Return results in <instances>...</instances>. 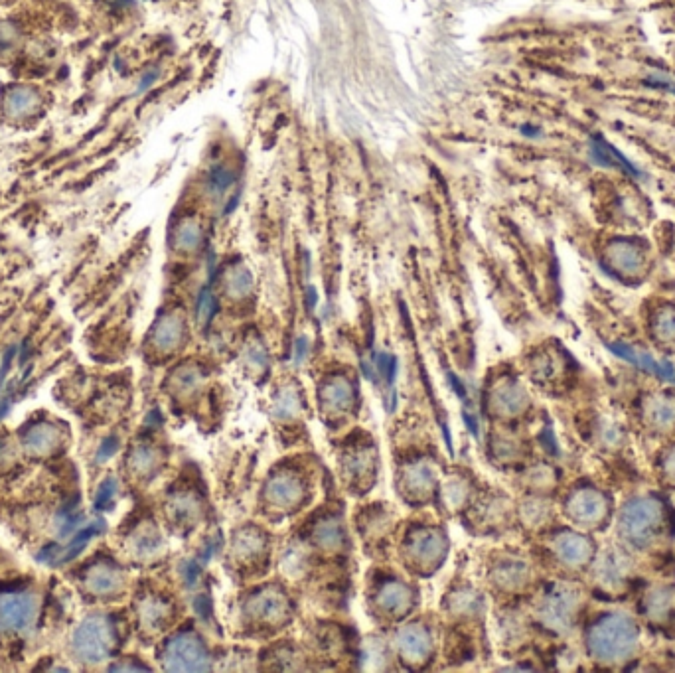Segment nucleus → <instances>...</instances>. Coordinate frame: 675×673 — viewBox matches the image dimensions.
<instances>
[{"label": "nucleus", "instance_id": "obj_1", "mask_svg": "<svg viewBox=\"0 0 675 673\" xmlns=\"http://www.w3.org/2000/svg\"><path fill=\"white\" fill-rule=\"evenodd\" d=\"M640 648V628L628 614H604L587 632V650L600 664H624Z\"/></svg>", "mask_w": 675, "mask_h": 673}, {"label": "nucleus", "instance_id": "obj_2", "mask_svg": "<svg viewBox=\"0 0 675 673\" xmlns=\"http://www.w3.org/2000/svg\"><path fill=\"white\" fill-rule=\"evenodd\" d=\"M668 524L666 508L660 500L638 496L622 508L618 535L632 549H650L664 539Z\"/></svg>", "mask_w": 675, "mask_h": 673}, {"label": "nucleus", "instance_id": "obj_3", "mask_svg": "<svg viewBox=\"0 0 675 673\" xmlns=\"http://www.w3.org/2000/svg\"><path fill=\"white\" fill-rule=\"evenodd\" d=\"M113 634L107 620L99 616H89L83 620L72 638L74 656L83 664H99L111 652Z\"/></svg>", "mask_w": 675, "mask_h": 673}, {"label": "nucleus", "instance_id": "obj_4", "mask_svg": "<svg viewBox=\"0 0 675 673\" xmlns=\"http://www.w3.org/2000/svg\"><path fill=\"white\" fill-rule=\"evenodd\" d=\"M567 516L585 529H600L610 518V502L604 492L593 486H585L575 490L567 504Z\"/></svg>", "mask_w": 675, "mask_h": 673}, {"label": "nucleus", "instance_id": "obj_5", "mask_svg": "<svg viewBox=\"0 0 675 673\" xmlns=\"http://www.w3.org/2000/svg\"><path fill=\"white\" fill-rule=\"evenodd\" d=\"M38 616V602L26 593L0 595V628L12 632H28Z\"/></svg>", "mask_w": 675, "mask_h": 673}, {"label": "nucleus", "instance_id": "obj_6", "mask_svg": "<svg viewBox=\"0 0 675 673\" xmlns=\"http://www.w3.org/2000/svg\"><path fill=\"white\" fill-rule=\"evenodd\" d=\"M581 608V595L575 589H555L551 591L541 608L543 620L555 630H569Z\"/></svg>", "mask_w": 675, "mask_h": 673}, {"label": "nucleus", "instance_id": "obj_7", "mask_svg": "<svg viewBox=\"0 0 675 673\" xmlns=\"http://www.w3.org/2000/svg\"><path fill=\"white\" fill-rule=\"evenodd\" d=\"M632 573V563L624 555V551L608 549L597 559L595 567V583L602 591L616 593L626 587Z\"/></svg>", "mask_w": 675, "mask_h": 673}, {"label": "nucleus", "instance_id": "obj_8", "mask_svg": "<svg viewBox=\"0 0 675 673\" xmlns=\"http://www.w3.org/2000/svg\"><path fill=\"white\" fill-rule=\"evenodd\" d=\"M557 559L571 569L587 567L595 561V543L581 533H561L553 543Z\"/></svg>", "mask_w": 675, "mask_h": 673}, {"label": "nucleus", "instance_id": "obj_9", "mask_svg": "<svg viewBox=\"0 0 675 673\" xmlns=\"http://www.w3.org/2000/svg\"><path fill=\"white\" fill-rule=\"evenodd\" d=\"M644 425L658 435H668L675 431V397L670 393H658L644 399L642 405Z\"/></svg>", "mask_w": 675, "mask_h": 673}, {"label": "nucleus", "instance_id": "obj_10", "mask_svg": "<svg viewBox=\"0 0 675 673\" xmlns=\"http://www.w3.org/2000/svg\"><path fill=\"white\" fill-rule=\"evenodd\" d=\"M610 263L622 275H638L646 263L644 251L628 241H620L610 247Z\"/></svg>", "mask_w": 675, "mask_h": 673}, {"label": "nucleus", "instance_id": "obj_11", "mask_svg": "<svg viewBox=\"0 0 675 673\" xmlns=\"http://www.w3.org/2000/svg\"><path fill=\"white\" fill-rule=\"evenodd\" d=\"M60 441H62L60 429L50 425V423L34 425L32 429H28V433L24 437L26 449L34 452V454H48V452L58 449Z\"/></svg>", "mask_w": 675, "mask_h": 673}, {"label": "nucleus", "instance_id": "obj_12", "mask_svg": "<svg viewBox=\"0 0 675 673\" xmlns=\"http://www.w3.org/2000/svg\"><path fill=\"white\" fill-rule=\"evenodd\" d=\"M202 660H204L202 648L190 638H178L168 648V662L174 664V668L194 670V668H200L198 664H202Z\"/></svg>", "mask_w": 675, "mask_h": 673}, {"label": "nucleus", "instance_id": "obj_13", "mask_svg": "<svg viewBox=\"0 0 675 673\" xmlns=\"http://www.w3.org/2000/svg\"><path fill=\"white\" fill-rule=\"evenodd\" d=\"M119 583V573L107 565L93 567L85 577V585L95 595H111L119 589Z\"/></svg>", "mask_w": 675, "mask_h": 673}, {"label": "nucleus", "instance_id": "obj_14", "mask_svg": "<svg viewBox=\"0 0 675 673\" xmlns=\"http://www.w3.org/2000/svg\"><path fill=\"white\" fill-rule=\"evenodd\" d=\"M644 610L648 612L652 620L672 618V612H675V589L664 587V589L652 591L644 602Z\"/></svg>", "mask_w": 675, "mask_h": 673}, {"label": "nucleus", "instance_id": "obj_15", "mask_svg": "<svg viewBox=\"0 0 675 673\" xmlns=\"http://www.w3.org/2000/svg\"><path fill=\"white\" fill-rule=\"evenodd\" d=\"M612 350H614L618 356L630 360L632 364H636L638 368H642V370H646V372H650V374H658L662 375V377H672V368L658 364V362H656L652 356H648L646 352H638V350H634V348H630V346H622V344H614Z\"/></svg>", "mask_w": 675, "mask_h": 673}, {"label": "nucleus", "instance_id": "obj_16", "mask_svg": "<svg viewBox=\"0 0 675 673\" xmlns=\"http://www.w3.org/2000/svg\"><path fill=\"white\" fill-rule=\"evenodd\" d=\"M206 184H208V192L214 194L216 198H220V196H224L227 190H231L237 184V174L224 164H216V166L210 168Z\"/></svg>", "mask_w": 675, "mask_h": 673}, {"label": "nucleus", "instance_id": "obj_17", "mask_svg": "<svg viewBox=\"0 0 675 673\" xmlns=\"http://www.w3.org/2000/svg\"><path fill=\"white\" fill-rule=\"evenodd\" d=\"M180 338V324L176 318H164L156 332H154V342L160 346V348H172Z\"/></svg>", "mask_w": 675, "mask_h": 673}, {"label": "nucleus", "instance_id": "obj_18", "mask_svg": "<svg viewBox=\"0 0 675 673\" xmlns=\"http://www.w3.org/2000/svg\"><path fill=\"white\" fill-rule=\"evenodd\" d=\"M654 330L662 342L675 344V308H664L658 314Z\"/></svg>", "mask_w": 675, "mask_h": 673}, {"label": "nucleus", "instance_id": "obj_19", "mask_svg": "<svg viewBox=\"0 0 675 673\" xmlns=\"http://www.w3.org/2000/svg\"><path fill=\"white\" fill-rule=\"evenodd\" d=\"M216 310H218V300L214 297V293H212L208 287L202 289V293H200V297H198V302H196V316H198V320H200L204 326H208V324L212 322Z\"/></svg>", "mask_w": 675, "mask_h": 673}, {"label": "nucleus", "instance_id": "obj_20", "mask_svg": "<svg viewBox=\"0 0 675 673\" xmlns=\"http://www.w3.org/2000/svg\"><path fill=\"white\" fill-rule=\"evenodd\" d=\"M117 492V482L113 478H107L99 490H97V496H95V510H107L111 508L113 504V496Z\"/></svg>", "mask_w": 675, "mask_h": 673}, {"label": "nucleus", "instance_id": "obj_21", "mask_svg": "<svg viewBox=\"0 0 675 673\" xmlns=\"http://www.w3.org/2000/svg\"><path fill=\"white\" fill-rule=\"evenodd\" d=\"M200 239H202V231H200L198 224H194V222H186L178 231V241L184 249L196 247L200 243Z\"/></svg>", "mask_w": 675, "mask_h": 673}, {"label": "nucleus", "instance_id": "obj_22", "mask_svg": "<svg viewBox=\"0 0 675 673\" xmlns=\"http://www.w3.org/2000/svg\"><path fill=\"white\" fill-rule=\"evenodd\" d=\"M375 366H377V372L385 377V381L393 385L395 375H397V358L391 354H379L375 358Z\"/></svg>", "mask_w": 675, "mask_h": 673}, {"label": "nucleus", "instance_id": "obj_23", "mask_svg": "<svg viewBox=\"0 0 675 673\" xmlns=\"http://www.w3.org/2000/svg\"><path fill=\"white\" fill-rule=\"evenodd\" d=\"M249 287H251V275L247 271H243V269L233 271L231 281H229V289L233 293H237V295H243V293L249 291Z\"/></svg>", "mask_w": 675, "mask_h": 673}, {"label": "nucleus", "instance_id": "obj_24", "mask_svg": "<svg viewBox=\"0 0 675 673\" xmlns=\"http://www.w3.org/2000/svg\"><path fill=\"white\" fill-rule=\"evenodd\" d=\"M660 468H662L664 478H666L670 484H674L675 486V447L664 452L662 462H660Z\"/></svg>", "mask_w": 675, "mask_h": 673}, {"label": "nucleus", "instance_id": "obj_25", "mask_svg": "<svg viewBox=\"0 0 675 673\" xmlns=\"http://www.w3.org/2000/svg\"><path fill=\"white\" fill-rule=\"evenodd\" d=\"M117 449H119V441L115 439V437H111V439H107L105 443H103V447L99 449V460H107L109 456H113L115 452H117Z\"/></svg>", "mask_w": 675, "mask_h": 673}, {"label": "nucleus", "instance_id": "obj_26", "mask_svg": "<svg viewBox=\"0 0 675 673\" xmlns=\"http://www.w3.org/2000/svg\"><path fill=\"white\" fill-rule=\"evenodd\" d=\"M239 202H241V190H237V192H233V194H231V198H229V200H227V204H225L222 216H224V218H227V216H231V214H233V212L237 210Z\"/></svg>", "mask_w": 675, "mask_h": 673}, {"label": "nucleus", "instance_id": "obj_27", "mask_svg": "<svg viewBox=\"0 0 675 673\" xmlns=\"http://www.w3.org/2000/svg\"><path fill=\"white\" fill-rule=\"evenodd\" d=\"M306 354H308V340L304 336H300L297 344H295V360H297V364H300L306 358Z\"/></svg>", "mask_w": 675, "mask_h": 673}, {"label": "nucleus", "instance_id": "obj_28", "mask_svg": "<svg viewBox=\"0 0 675 673\" xmlns=\"http://www.w3.org/2000/svg\"><path fill=\"white\" fill-rule=\"evenodd\" d=\"M449 381L450 385H452V389L456 391V395H458L460 399H464V397H466V387H464V383H462V381L454 374H449Z\"/></svg>", "mask_w": 675, "mask_h": 673}, {"label": "nucleus", "instance_id": "obj_29", "mask_svg": "<svg viewBox=\"0 0 675 673\" xmlns=\"http://www.w3.org/2000/svg\"><path fill=\"white\" fill-rule=\"evenodd\" d=\"M198 573H200V569H198V565L192 561V563H188L186 565V569H184V577H186V581L192 585L196 579H198Z\"/></svg>", "mask_w": 675, "mask_h": 673}, {"label": "nucleus", "instance_id": "obj_30", "mask_svg": "<svg viewBox=\"0 0 675 673\" xmlns=\"http://www.w3.org/2000/svg\"><path fill=\"white\" fill-rule=\"evenodd\" d=\"M194 606L202 614V618H208V614H210V600L206 599V597H200V599L196 600Z\"/></svg>", "mask_w": 675, "mask_h": 673}, {"label": "nucleus", "instance_id": "obj_31", "mask_svg": "<svg viewBox=\"0 0 675 673\" xmlns=\"http://www.w3.org/2000/svg\"><path fill=\"white\" fill-rule=\"evenodd\" d=\"M156 77H158V70H152L150 74H147L145 77H143V81H141V87H139V89H141V91L149 89L150 85L156 81Z\"/></svg>", "mask_w": 675, "mask_h": 673}, {"label": "nucleus", "instance_id": "obj_32", "mask_svg": "<svg viewBox=\"0 0 675 673\" xmlns=\"http://www.w3.org/2000/svg\"><path fill=\"white\" fill-rule=\"evenodd\" d=\"M462 419L466 421V425H468V431H470L474 437H478V425H476V421H474V419H472V417H470L466 411L462 413Z\"/></svg>", "mask_w": 675, "mask_h": 673}, {"label": "nucleus", "instance_id": "obj_33", "mask_svg": "<svg viewBox=\"0 0 675 673\" xmlns=\"http://www.w3.org/2000/svg\"><path fill=\"white\" fill-rule=\"evenodd\" d=\"M306 300H308V308L314 310V306H316V302H318V295H316V289H314V287H308V289H306Z\"/></svg>", "mask_w": 675, "mask_h": 673}, {"label": "nucleus", "instance_id": "obj_34", "mask_svg": "<svg viewBox=\"0 0 675 673\" xmlns=\"http://www.w3.org/2000/svg\"><path fill=\"white\" fill-rule=\"evenodd\" d=\"M522 135H525V137H539L541 133H539V129H535V127H531V125H524V127H522Z\"/></svg>", "mask_w": 675, "mask_h": 673}]
</instances>
